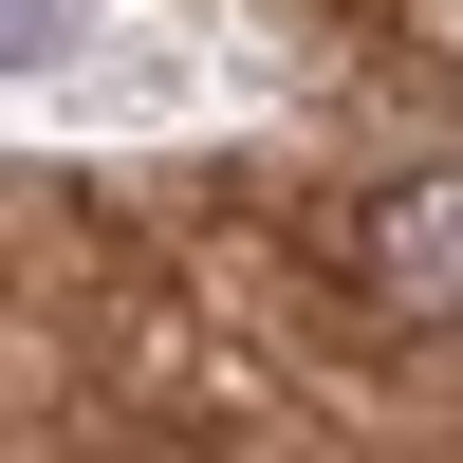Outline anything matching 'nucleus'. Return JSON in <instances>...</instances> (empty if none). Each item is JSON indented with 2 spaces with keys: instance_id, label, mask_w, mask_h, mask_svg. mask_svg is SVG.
<instances>
[{
  "instance_id": "f257e3e1",
  "label": "nucleus",
  "mask_w": 463,
  "mask_h": 463,
  "mask_svg": "<svg viewBox=\"0 0 463 463\" xmlns=\"http://www.w3.org/2000/svg\"><path fill=\"white\" fill-rule=\"evenodd\" d=\"M353 297L408 334H463V167H390L353 204Z\"/></svg>"
}]
</instances>
